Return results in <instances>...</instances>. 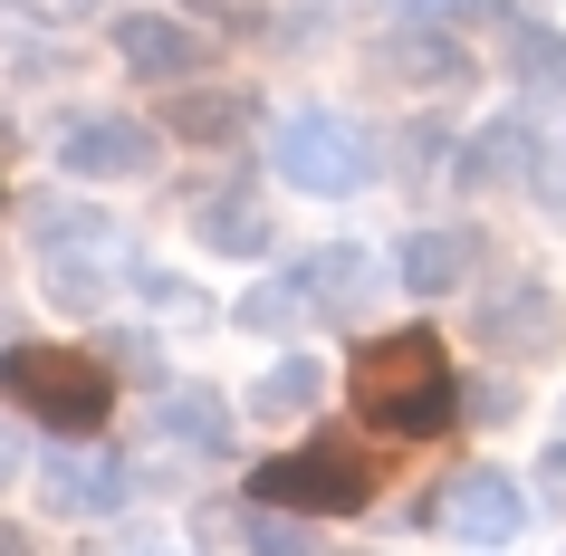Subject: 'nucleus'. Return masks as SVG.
I'll return each mask as SVG.
<instances>
[{
  "mask_svg": "<svg viewBox=\"0 0 566 556\" xmlns=\"http://www.w3.org/2000/svg\"><path fill=\"white\" fill-rule=\"evenodd\" d=\"M346 394H356V412L385 441H432V432L461 422V394L471 384L451 375V355H442L432 326H394V336H365L346 355Z\"/></svg>",
  "mask_w": 566,
  "mask_h": 556,
  "instance_id": "f257e3e1",
  "label": "nucleus"
},
{
  "mask_svg": "<svg viewBox=\"0 0 566 556\" xmlns=\"http://www.w3.org/2000/svg\"><path fill=\"white\" fill-rule=\"evenodd\" d=\"M0 394H10V412H30L59 441L106 432V412H116V375L87 346H10L0 355Z\"/></svg>",
  "mask_w": 566,
  "mask_h": 556,
  "instance_id": "f03ea898",
  "label": "nucleus"
},
{
  "mask_svg": "<svg viewBox=\"0 0 566 556\" xmlns=\"http://www.w3.org/2000/svg\"><path fill=\"white\" fill-rule=\"evenodd\" d=\"M250 499L298 508V518H356V508L385 499V461H375L365 441H346V432H317V441H298V451H269V461L250 470Z\"/></svg>",
  "mask_w": 566,
  "mask_h": 556,
  "instance_id": "7ed1b4c3",
  "label": "nucleus"
},
{
  "mask_svg": "<svg viewBox=\"0 0 566 556\" xmlns=\"http://www.w3.org/2000/svg\"><path fill=\"white\" fill-rule=\"evenodd\" d=\"M269 164H279V182L289 192H317V202H346V192H365L375 182V135L346 116H327V106H298V116L269 125Z\"/></svg>",
  "mask_w": 566,
  "mask_h": 556,
  "instance_id": "20e7f679",
  "label": "nucleus"
},
{
  "mask_svg": "<svg viewBox=\"0 0 566 556\" xmlns=\"http://www.w3.org/2000/svg\"><path fill=\"white\" fill-rule=\"evenodd\" d=\"M480 346L500 355V365H547V355L566 346V307L547 279H509V289H490V307H480Z\"/></svg>",
  "mask_w": 566,
  "mask_h": 556,
  "instance_id": "39448f33",
  "label": "nucleus"
},
{
  "mask_svg": "<svg viewBox=\"0 0 566 556\" xmlns=\"http://www.w3.org/2000/svg\"><path fill=\"white\" fill-rule=\"evenodd\" d=\"M154 154H164V135H154L145 116H77V125H59V164L77 182H145Z\"/></svg>",
  "mask_w": 566,
  "mask_h": 556,
  "instance_id": "423d86ee",
  "label": "nucleus"
},
{
  "mask_svg": "<svg viewBox=\"0 0 566 556\" xmlns=\"http://www.w3.org/2000/svg\"><path fill=\"white\" fill-rule=\"evenodd\" d=\"M442 527L461 547H509V537L528 527V490H518L509 470H471V480L442 499Z\"/></svg>",
  "mask_w": 566,
  "mask_h": 556,
  "instance_id": "0eeeda50",
  "label": "nucleus"
},
{
  "mask_svg": "<svg viewBox=\"0 0 566 556\" xmlns=\"http://www.w3.org/2000/svg\"><path fill=\"white\" fill-rule=\"evenodd\" d=\"M375 67H385L394 87H422V96H442V87H471V49L451 30H432V20H403V30L375 49Z\"/></svg>",
  "mask_w": 566,
  "mask_h": 556,
  "instance_id": "6e6552de",
  "label": "nucleus"
},
{
  "mask_svg": "<svg viewBox=\"0 0 566 556\" xmlns=\"http://www.w3.org/2000/svg\"><path fill=\"white\" fill-rule=\"evenodd\" d=\"M116 59L135 67V77H154V87H174V77L202 67V39L182 30V20H164V10H125L116 20Z\"/></svg>",
  "mask_w": 566,
  "mask_h": 556,
  "instance_id": "1a4fd4ad",
  "label": "nucleus"
},
{
  "mask_svg": "<svg viewBox=\"0 0 566 556\" xmlns=\"http://www.w3.org/2000/svg\"><path fill=\"white\" fill-rule=\"evenodd\" d=\"M39 508H59V518H116V508H125V470L96 461V451L39 461Z\"/></svg>",
  "mask_w": 566,
  "mask_h": 556,
  "instance_id": "9d476101",
  "label": "nucleus"
},
{
  "mask_svg": "<svg viewBox=\"0 0 566 556\" xmlns=\"http://www.w3.org/2000/svg\"><path fill=\"white\" fill-rule=\"evenodd\" d=\"M192 240L250 260V250H269V202L250 192V182H211V192H192Z\"/></svg>",
  "mask_w": 566,
  "mask_h": 556,
  "instance_id": "9b49d317",
  "label": "nucleus"
},
{
  "mask_svg": "<svg viewBox=\"0 0 566 556\" xmlns=\"http://www.w3.org/2000/svg\"><path fill=\"white\" fill-rule=\"evenodd\" d=\"M500 59L518 87L537 96H566V30H547L537 10H500Z\"/></svg>",
  "mask_w": 566,
  "mask_h": 556,
  "instance_id": "f8f14e48",
  "label": "nucleus"
},
{
  "mask_svg": "<svg viewBox=\"0 0 566 556\" xmlns=\"http://www.w3.org/2000/svg\"><path fill=\"white\" fill-rule=\"evenodd\" d=\"M394 269H403L413 297H442V289H461V279L480 269V231H413Z\"/></svg>",
  "mask_w": 566,
  "mask_h": 556,
  "instance_id": "ddd939ff",
  "label": "nucleus"
},
{
  "mask_svg": "<svg viewBox=\"0 0 566 556\" xmlns=\"http://www.w3.org/2000/svg\"><path fill=\"white\" fill-rule=\"evenodd\" d=\"M154 432L174 441V451L221 461V451H231V403H221V394H202V384H182V394H164V403H154Z\"/></svg>",
  "mask_w": 566,
  "mask_h": 556,
  "instance_id": "4468645a",
  "label": "nucleus"
},
{
  "mask_svg": "<svg viewBox=\"0 0 566 556\" xmlns=\"http://www.w3.org/2000/svg\"><path fill=\"white\" fill-rule=\"evenodd\" d=\"M164 125H174L182 145H240V135H250V96L240 87H182Z\"/></svg>",
  "mask_w": 566,
  "mask_h": 556,
  "instance_id": "2eb2a0df",
  "label": "nucleus"
},
{
  "mask_svg": "<svg viewBox=\"0 0 566 556\" xmlns=\"http://www.w3.org/2000/svg\"><path fill=\"white\" fill-rule=\"evenodd\" d=\"M461 154H471V164H461V182H471V192H490V182H528L537 135H528V125H480Z\"/></svg>",
  "mask_w": 566,
  "mask_h": 556,
  "instance_id": "dca6fc26",
  "label": "nucleus"
},
{
  "mask_svg": "<svg viewBox=\"0 0 566 556\" xmlns=\"http://www.w3.org/2000/svg\"><path fill=\"white\" fill-rule=\"evenodd\" d=\"M317 394H327V375H317L307 355H279L260 375V394H250V412H260V422H298V412H317Z\"/></svg>",
  "mask_w": 566,
  "mask_h": 556,
  "instance_id": "f3484780",
  "label": "nucleus"
},
{
  "mask_svg": "<svg viewBox=\"0 0 566 556\" xmlns=\"http://www.w3.org/2000/svg\"><path fill=\"white\" fill-rule=\"evenodd\" d=\"M240 326H260V336H298V326H307V279H260V289L240 297Z\"/></svg>",
  "mask_w": 566,
  "mask_h": 556,
  "instance_id": "a211bd4d",
  "label": "nucleus"
},
{
  "mask_svg": "<svg viewBox=\"0 0 566 556\" xmlns=\"http://www.w3.org/2000/svg\"><path fill=\"white\" fill-rule=\"evenodd\" d=\"M298 279H307V297H336V307H365V289H375L365 250H317V260H307Z\"/></svg>",
  "mask_w": 566,
  "mask_h": 556,
  "instance_id": "6ab92c4d",
  "label": "nucleus"
},
{
  "mask_svg": "<svg viewBox=\"0 0 566 556\" xmlns=\"http://www.w3.org/2000/svg\"><path fill=\"white\" fill-rule=\"evenodd\" d=\"M298 508H269V499H250V556H307V537L298 527Z\"/></svg>",
  "mask_w": 566,
  "mask_h": 556,
  "instance_id": "aec40b11",
  "label": "nucleus"
},
{
  "mask_svg": "<svg viewBox=\"0 0 566 556\" xmlns=\"http://www.w3.org/2000/svg\"><path fill=\"white\" fill-rule=\"evenodd\" d=\"M461 412H471V422H509V412H518V394H500V384H471V394H461Z\"/></svg>",
  "mask_w": 566,
  "mask_h": 556,
  "instance_id": "412c9836",
  "label": "nucleus"
},
{
  "mask_svg": "<svg viewBox=\"0 0 566 556\" xmlns=\"http://www.w3.org/2000/svg\"><path fill=\"white\" fill-rule=\"evenodd\" d=\"M547 499H566V441L547 451Z\"/></svg>",
  "mask_w": 566,
  "mask_h": 556,
  "instance_id": "4be33fe9",
  "label": "nucleus"
},
{
  "mask_svg": "<svg viewBox=\"0 0 566 556\" xmlns=\"http://www.w3.org/2000/svg\"><path fill=\"white\" fill-rule=\"evenodd\" d=\"M10 480H20V451H10V432H0V490H10Z\"/></svg>",
  "mask_w": 566,
  "mask_h": 556,
  "instance_id": "5701e85b",
  "label": "nucleus"
},
{
  "mask_svg": "<svg viewBox=\"0 0 566 556\" xmlns=\"http://www.w3.org/2000/svg\"><path fill=\"white\" fill-rule=\"evenodd\" d=\"M394 10H403V20H422V10H461V0H394Z\"/></svg>",
  "mask_w": 566,
  "mask_h": 556,
  "instance_id": "b1692460",
  "label": "nucleus"
},
{
  "mask_svg": "<svg viewBox=\"0 0 566 556\" xmlns=\"http://www.w3.org/2000/svg\"><path fill=\"white\" fill-rule=\"evenodd\" d=\"M0 556H39V547H30V537H20V527H0Z\"/></svg>",
  "mask_w": 566,
  "mask_h": 556,
  "instance_id": "393cba45",
  "label": "nucleus"
},
{
  "mask_svg": "<svg viewBox=\"0 0 566 556\" xmlns=\"http://www.w3.org/2000/svg\"><path fill=\"white\" fill-rule=\"evenodd\" d=\"M0 10H20V0H0Z\"/></svg>",
  "mask_w": 566,
  "mask_h": 556,
  "instance_id": "a878e982",
  "label": "nucleus"
}]
</instances>
